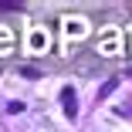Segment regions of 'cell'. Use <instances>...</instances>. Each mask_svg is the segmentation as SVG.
Wrapping results in <instances>:
<instances>
[{
  "mask_svg": "<svg viewBox=\"0 0 132 132\" xmlns=\"http://www.w3.org/2000/svg\"><path fill=\"white\" fill-rule=\"evenodd\" d=\"M61 105H64V115H68V119L78 115V95H75V88H64V92H61Z\"/></svg>",
  "mask_w": 132,
  "mask_h": 132,
  "instance_id": "obj_1",
  "label": "cell"
},
{
  "mask_svg": "<svg viewBox=\"0 0 132 132\" xmlns=\"http://www.w3.org/2000/svg\"><path fill=\"white\" fill-rule=\"evenodd\" d=\"M115 85H119V78H109V81H105V85H102V88H98V98H109V95H112V88H115Z\"/></svg>",
  "mask_w": 132,
  "mask_h": 132,
  "instance_id": "obj_2",
  "label": "cell"
},
{
  "mask_svg": "<svg viewBox=\"0 0 132 132\" xmlns=\"http://www.w3.org/2000/svg\"><path fill=\"white\" fill-rule=\"evenodd\" d=\"M20 4H14V0H0V14H10V10H17Z\"/></svg>",
  "mask_w": 132,
  "mask_h": 132,
  "instance_id": "obj_3",
  "label": "cell"
},
{
  "mask_svg": "<svg viewBox=\"0 0 132 132\" xmlns=\"http://www.w3.org/2000/svg\"><path fill=\"white\" fill-rule=\"evenodd\" d=\"M7 112H10V115H20V112H24V102H10Z\"/></svg>",
  "mask_w": 132,
  "mask_h": 132,
  "instance_id": "obj_4",
  "label": "cell"
},
{
  "mask_svg": "<svg viewBox=\"0 0 132 132\" xmlns=\"http://www.w3.org/2000/svg\"><path fill=\"white\" fill-rule=\"evenodd\" d=\"M125 78H132V71H125Z\"/></svg>",
  "mask_w": 132,
  "mask_h": 132,
  "instance_id": "obj_5",
  "label": "cell"
}]
</instances>
